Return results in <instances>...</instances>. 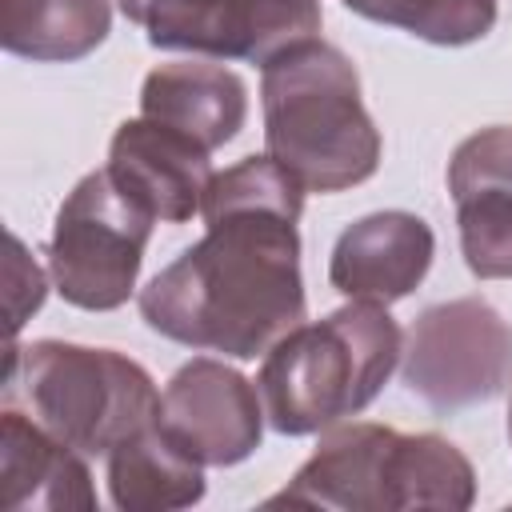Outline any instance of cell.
Returning <instances> with one entry per match:
<instances>
[{"mask_svg":"<svg viewBox=\"0 0 512 512\" xmlns=\"http://www.w3.org/2000/svg\"><path fill=\"white\" fill-rule=\"evenodd\" d=\"M304 188L272 156L208 180L204 240L140 292L144 320L204 352L256 356L304 320L296 216Z\"/></svg>","mask_w":512,"mask_h":512,"instance_id":"cell-1","label":"cell"},{"mask_svg":"<svg viewBox=\"0 0 512 512\" xmlns=\"http://www.w3.org/2000/svg\"><path fill=\"white\" fill-rule=\"evenodd\" d=\"M264 144L312 192H340L376 172L380 136L344 52L312 36L264 64Z\"/></svg>","mask_w":512,"mask_h":512,"instance_id":"cell-2","label":"cell"},{"mask_svg":"<svg viewBox=\"0 0 512 512\" xmlns=\"http://www.w3.org/2000/svg\"><path fill=\"white\" fill-rule=\"evenodd\" d=\"M400 328L376 300H352L340 312L296 324L260 368V400L276 432L304 436L360 412L392 376Z\"/></svg>","mask_w":512,"mask_h":512,"instance_id":"cell-3","label":"cell"},{"mask_svg":"<svg viewBox=\"0 0 512 512\" xmlns=\"http://www.w3.org/2000/svg\"><path fill=\"white\" fill-rule=\"evenodd\" d=\"M468 508L472 468L440 436L380 424L332 432L268 508Z\"/></svg>","mask_w":512,"mask_h":512,"instance_id":"cell-4","label":"cell"},{"mask_svg":"<svg viewBox=\"0 0 512 512\" xmlns=\"http://www.w3.org/2000/svg\"><path fill=\"white\" fill-rule=\"evenodd\" d=\"M4 400L28 404V416L80 456H108L116 444L156 420V388L148 372L108 348L8 344Z\"/></svg>","mask_w":512,"mask_h":512,"instance_id":"cell-5","label":"cell"},{"mask_svg":"<svg viewBox=\"0 0 512 512\" xmlns=\"http://www.w3.org/2000/svg\"><path fill=\"white\" fill-rule=\"evenodd\" d=\"M152 208L140 204L108 168L84 176L56 212L48 268L76 308H116L128 300L152 232Z\"/></svg>","mask_w":512,"mask_h":512,"instance_id":"cell-6","label":"cell"},{"mask_svg":"<svg viewBox=\"0 0 512 512\" xmlns=\"http://www.w3.org/2000/svg\"><path fill=\"white\" fill-rule=\"evenodd\" d=\"M148 44L216 60L268 64L320 32L316 0H120Z\"/></svg>","mask_w":512,"mask_h":512,"instance_id":"cell-7","label":"cell"},{"mask_svg":"<svg viewBox=\"0 0 512 512\" xmlns=\"http://www.w3.org/2000/svg\"><path fill=\"white\" fill-rule=\"evenodd\" d=\"M512 380V328L484 300L428 308L404 356V384L432 408H464Z\"/></svg>","mask_w":512,"mask_h":512,"instance_id":"cell-8","label":"cell"},{"mask_svg":"<svg viewBox=\"0 0 512 512\" xmlns=\"http://www.w3.org/2000/svg\"><path fill=\"white\" fill-rule=\"evenodd\" d=\"M160 436L196 464H236L260 444V404L248 380L216 360L184 364L160 404Z\"/></svg>","mask_w":512,"mask_h":512,"instance_id":"cell-9","label":"cell"},{"mask_svg":"<svg viewBox=\"0 0 512 512\" xmlns=\"http://www.w3.org/2000/svg\"><path fill=\"white\" fill-rule=\"evenodd\" d=\"M448 188L468 268L484 280L512 276V128L468 136L448 164Z\"/></svg>","mask_w":512,"mask_h":512,"instance_id":"cell-10","label":"cell"},{"mask_svg":"<svg viewBox=\"0 0 512 512\" xmlns=\"http://www.w3.org/2000/svg\"><path fill=\"white\" fill-rule=\"evenodd\" d=\"M108 172L168 224H184L200 208L212 180L208 148L148 116L120 124L112 136Z\"/></svg>","mask_w":512,"mask_h":512,"instance_id":"cell-11","label":"cell"},{"mask_svg":"<svg viewBox=\"0 0 512 512\" xmlns=\"http://www.w3.org/2000/svg\"><path fill=\"white\" fill-rule=\"evenodd\" d=\"M432 260V232L420 216L376 212L352 224L332 252V288L352 300H400L408 296Z\"/></svg>","mask_w":512,"mask_h":512,"instance_id":"cell-12","label":"cell"},{"mask_svg":"<svg viewBox=\"0 0 512 512\" xmlns=\"http://www.w3.org/2000/svg\"><path fill=\"white\" fill-rule=\"evenodd\" d=\"M0 508H92L88 468L76 448L56 440L32 416L4 408L0 428Z\"/></svg>","mask_w":512,"mask_h":512,"instance_id":"cell-13","label":"cell"},{"mask_svg":"<svg viewBox=\"0 0 512 512\" xmlns=\"http://www.w3.org/2000/svg\"><path fill=\"white\" fill-rule=\"evenodd\" d=\"M140 112L212 152L240 132L248 100L240 76L220 64H164L144 80Z\"/></svg>","mask_w":512,"mask_h":512,"instance_id":"cell-14","label":"cell"},{"mask_svg":"<svg viewBox=\"0 0 512 512\" xmlns=\"http://www.w3.org/2000/svg\"><path fill=\"white\" fill-rule=\"evenodd\" d=\"M204 464L180 456L156 428H140L124 444L108 452V484L112 500L128 512L136 508H184L204 496Z\"/></svg>","mask_w":512,"mask_h":512,"instance_id":"cell-15","label":"cell"},{"mask_svg":"<svg viewBox=\"0 0 512 512\" xmlns=\"http://www.w3.org/2000/svg\"><path fill=\"white\" fill-rule=\"evenodd\" d=\"M108 36V0H0V40L28 60H76Z\"/></svg>","mask_w":512,"mask_h":512,"instance_id":"cell-16","label":"cell"},{"mask_svg":"<svg viewBox=\"0 0 512 512\" xmlns=\"http://www.w3.org/2000/svg\"><path fill=\"white\" fill-rule=\"evenodd\" d=\"M352 12L432 44H472L496 24V0H344Z\"/></svg>","mask_w":512,"mask_h":512,"instance_id":"cell-17","label":"cell"},{"mask_svg":"<svg viewBox=\"0 0 512 512\" xmlns=\"http://www.w3.org/2000/svg\"><path fill=\"white\" fill-rule=\"evenodd\" d=\"M40 300H44V276L24 256V244L8 236V336H16V328L24 324L28 312L40 308Z\"/></svg>","mask_w":512,"mask_h":512,"instance_id":"cell-18","label":"cell"},{"mask_svg":"<svg viewBox=\"0 0 512 512\" xmlns=\"http://www.w3.org/2000/svg\"><path fill=\"white\" fill-rule=\"evenodd\" d=\"M508 436H512V412H508Z\"/></svg>","mask_w":512,"mask_h":512,"instance_id":"cell-19","label":"cell"}]
</instances>
